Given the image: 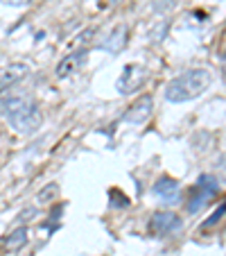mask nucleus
<instances>
[{
    "instance_id": "nucleus-5",
    "label": "nucleus",
    "mask_w": 226,
    "mask_h": 256,
    "mask_svg": "<svg viewBox=\"0 0 226 256\" xmlns=\"http://www.w3.org/2000/svg\"><path fill=\"white\" fill-rule=\"evenodd\" d=\"M145 82H147V70L140 64H129L122 68V75L118 78V91L122 96H131V93L140 91Z\"/></svg>"
},
{
    "instance_id": "nucleus-3",
    "label": "nucleus",
    "mask_w": 226,
    "mask_h": 256,
    "mask_svg": "<svg viewBox=\"0 0 226 256\" xmlns=\"http://www.w3.org/2000/svg\"><path fill=\"white\" fill-rule=\"evenodd\" d=\"M217 193H220V182H217L213 174H199V179L190 186V190H188L186 211L190 213V216L199 213L211 200L217 198Z\"/></svg>"
},
{
    "instance_id": "nucleus-15",
    "label": "nucleus",
    "mask_w": 226,
    "mask_h": 256,
    "mask_svg": "<svg viewBox=\"0 0 226 256\" xmlns=\"http://www.w3.org/2000/svg\"><path fill=\"white\" fill-rule=\"evenodd\" d=\"M34 216H36V206H29V208H25L23 213L16 216V222H25V220H29V218H34Z\"/></svg>"
},
{
    "instance_id": "nucleus-10",
    "label": "nucleus",
    "mask_w": 226,
    "mask_h": 256,
    "mask_svg": "<svg viewBox=\"0 0 226 256\" xmlns=\"http://www.w3.org/2000/svg\"><path fill=\"white\" fill-rule=\"evenodd\" d=\"M127 39H129V30H127V25H116V28L109 32V36L100 44V48L106 50V52L116 54L127 46Z\"/></svg>"
},
{
    "instance_id": "nucleus-2",
    "label": "nucleus",
    "mask_w": 226,
    "mask_h": 256,
    "mask_svg": "<svg viewBox=\"0 0 226 256\" xmlns=\"http://www.w3.org/2000/svg\"><path fill=\"white\" fill-rule=\"evenodd\" d=\"M213 84V75L206 68H190L181 72L165 86V100L168 102H188L204 96Z\"/></svg>"
},
{
    "instance_id": "nucleus-17",
    "label": "nucleus",
    "mask_w": 226,
    "mask_h": 256,
    "mask_svg": "<svg viewBox=\"0 0 226 256\" xmlns=\"http://www.w3.org/2000/svg\"><path fill=\"white\" fill-rule=\"evenodd\" d=\"M222 80L226 84V52H224V59H222Z\"/></svg>"
},
{
    "instance_id": "nucleus-9",
    "label": "nucleus",
    "mask_w": 226,
    "mask_h": 256,
    "mask_svg": "<svg viewBox=\"0 0 226 256\" xmlns=\"http://www.w3.org/2000/svg\"><path fill=\"white\" fill-rule=\"evenodd\" d=\"M27 72H29L27 64H20V62L18 64H9V68H5L2 75H0V96H5L14 84H18L20 80L27 75Z\"/></svg>"
},
{
    "instance_id": "nucleus-16",
    "label": "nucleus",
    "mask_w": 226,
    "mask_h": 256,
    "mask_svg": "<svg viewBox=\"0 0 226 256\" xmlns=\"http://www.w3.org/2000/svg\"><path fill=\"white\" fill-rule=\"evenodd\" d=\"M7 5H11V7H25V5H29L32 0H5Z\"/></svg>"
},
{
    "instance_id": "nucleus-1",
    "label": "nucleus",
    "mask_w": 226,
    "mask_h": 256,
    "mask_svg": "<svg viewBox=\"0 0 226 256\" xmlns=\"http://www.w3.org/2000/svg\"><path fill=\"white\" fill-rule=\"evenodd\" d=\"M0 116L18 134H34L43 122L39 102L29 93H5V96H0Z\"/></svg>"
},
{
    "instance_id": "nucleus-13",
    "label": "nucleus",
    "mask_w": 226,
    "mask_h": 256,
    "mask_svg": "<svg viewBox=\"0 0 226 256\" xmlns=\"http://www.w3.org/2000/svg\"><path fill=\"white\" fill-rule=\"evenodd\" d=\"M109 198H111V206H113V208H116V206H120V208L129 206V200H127L125 195H122L120 190H116V188L109 193Z\"/></svg>"
},
{
    "instance_id": "nucleus-8",
    "label": "nucleus",
    "mask_w": 226,
    "mask_h": 256,
    "mask_svg": "<svg viewBox=\"0 0 226 256\" xmlns=\"http://www.w3.org/2000/svg\"><path fill=\"white\" fill-rule=\"evenodd\" d=\"M86 54H88L86 48L77 50V52L66 54V57H63L61 62L57 64V68H54V75H57L59 80H66V78H70V75H75V72H77L79 68L86 64Z\"/></svg>"
},
{
    "instance_id": "nucleus-12",
    "label": "nucleus",
    "mask_w": 226,
    "mask_h": 256,
    "mask_svg": "<svg viewBox=\"0 0 226 256\" xmlns=\"http://www.w3.org/2000/svg\"><path fill=\"white\" fill-rule=\"evenodd\" d=\"M59 195V186L57 184H48V188H43L39 195H36V202L43 204V202H50L52 198H57Z\"/></svg>"
},
{
    "instance_id": "nucleus-18",
    "label": "nucleus",
    "mask_w": 226,
    "mask_h": 256,
    "mask_svg": "<svg viewBox=\"0 0 226 256\" xmlns=\"http://www.w3.org/2000/svg\"><path fill=\"white\" fill-rule=\"evenodd\" d=\"M116 2H120V0H111V5H116Z\"/></svg>"
},
{
    "instance_id": "nucleus-6",
    "label": "nucleus",
    "mask_w": 226,
    "mask_h": 256,
    "mask_svg": "<svg viewBox=\"0 0 226 256\" xmlns=\"http://www.w3.org/2000/svg\"><path fill=\"white\" fill-rule=\"evenodd\" d=\"M152 112H154V98L149 96V93H145V96H140L138 100L127 109L125 120L131 122V125H143V122L149 120Z\"/></svg>"
},
{
    "instance_id": "nucleus-7",
    "label": "nucleus",
    "mask_w": 226,
    "mask_h": 256,
    "mask_svg": "<svg viewBox=\"0 0 226 256\" xmlns=\"http://www.w3.org/2000/svg\"><path fill=\"white\" fill-rule=\"evenodd\" d=\"M152 193L165 204H177L181 200V184L172 177H161L154 186H152Z\"/></svg>"
},
{
    "instance_id": "nucleus-4",
    "label": "nucleus",
    "mask_w": 226,
    "mask_h": 256,
    "mask_svg": "<svg viewBox=\"0 0 226 256\" xmlns=\"http://www.w3.org/2000/svg\"><path fill=\"white\" fill-rule=\"evenodd\" d=\"M183 227L181 218L172 211H156L154 216L149 218V234L156 238H168L179 234Z\"/></svg>"
},
{
    "instance_id": "nucleus-11",
    "label": "nucleus",
    "mask_w": 226,
    "mask_h": 256,
    "mask_svg": "<svg viewBox=\"0 0 226 256\" xmlns=\"http://www.w3.org/2000/svg\"><path fill=\"white\" fill-rule=\"evenodd\" d=\"M25 245H27V227H16L14 232H9L2 238V242H0V247L5 252H11V254L20 252Z\"/></svg>"
},
{
    "instance_id": "nucleus-14",
    "label": "nucleus",
    "mask_w": 226,
    "mask_h": 256,
    "mask_svg": "<svg viewBox=\"0 0 226 256\" xmlns=\"http://www.w3.org/2000/svg\"><path fill=\"white\" fill-rule=\"evenodd\" d=\"M224 213H226V204H222V206L217 208V211L213 213L211 218H208L206 222L202 224V229H211V227H215V224H217V222H220V220H222V216H224Z\"/></svg>"
}]
</instances>
